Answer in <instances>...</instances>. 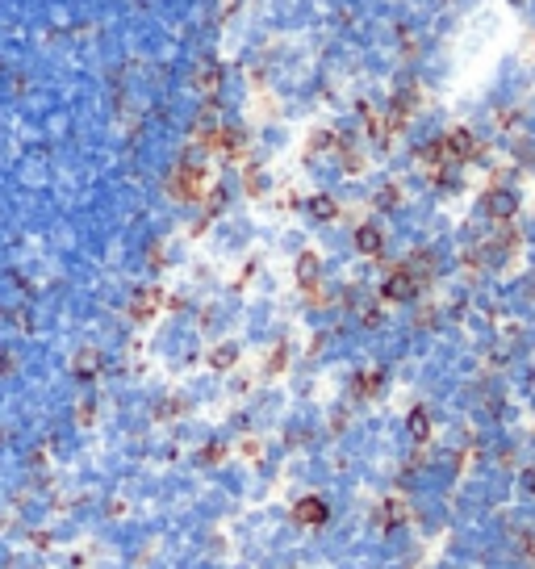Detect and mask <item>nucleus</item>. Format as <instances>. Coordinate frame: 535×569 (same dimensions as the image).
I'll return each instance as SVG.
<instances>
[{
    "mask_svg": "<svg viewBox=\"0 0 535 569\" xmlns=\"http://www.w3.org/2000/svg\"><path fill=\"white\" fill-rule=\"evenodd\" d=\"M410 431H414V436H426V415H422V410H414V415H410Z\"/></svg>",
    "mask_w": 535,
    "mask_h": 569,
    "instance_id": "obj_4",
    "label": "nucleus"
},
{
    "mask_svg": "<svg viewBox=\"0 0 535 569\" xmlns=\"http://www.w3.org/2000/svg\"><path fill=\"white\" fill-rule=\"evenodd\" d=\"M356 247H360V251H381V230H377V226H364V230L356 235Z\"/></svg>",
    "mask_w": 535,
    "mask_h": 569,
    "instance_id": "obj_3",
    "label": "nucleus"
},
{
    "mask_svg": "<svg viewBox=\"0 0 535 569\" xmlns=\"http://www.w3.org/2000/svg\"><path fill=\"white\" fill-rule=\"evenodd\" d=\"M414 289H418V285H414V277H410L406 268L385 281V297H389V301H406V297H414Z\"/></svg>",
    "mask_w": 535,
    "mask_h": 569,
    "instance_id": "obj_2",
    "label": "nucleus"
},
{
    "mask_svg": "<svg viewBox=\"0 0 535 569\" xmlns=\"http://www.w3.org/2000/svg\"><path fill=\"white\" fill-rule=\"evenodd\" d=\"M481 205H485L490 218L506 222V218L518 214V193H510V189H485V193H481Z\"/></svg>",
    "mask_w": 535,
    "mask_h": 569,
    "instance_id": "obj_1",
    "label": "nucleus"
}]
</instances>
